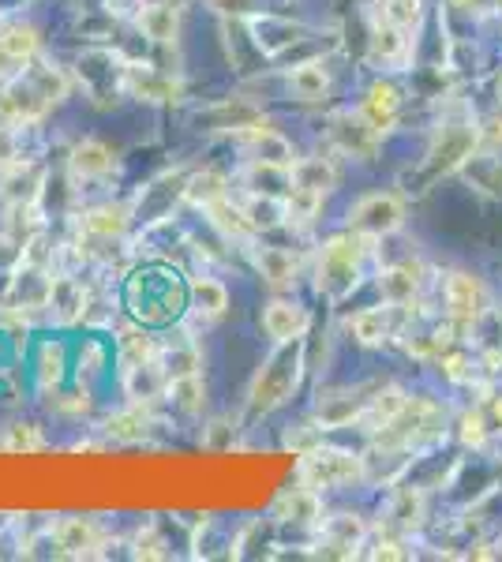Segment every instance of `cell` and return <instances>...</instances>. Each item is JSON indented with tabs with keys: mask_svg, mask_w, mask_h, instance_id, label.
<instances>
[{
	"mask_svg": "<svg viewBox=\"0 0 502 562\" xmlns=\"http://www.w3.org/2000/svg\"><path fill=\"white\" fill-rule=\"evenodd\" d=\"M371 240L353 233V229H345L338 237H330L323 244V252H319V293H326L330 300H341V296H349L356 289V281H360V263H364V255H368Z\"/></svg>",
	"mask_w": 502,
	"mask_h": 562,
	"instance_id": "6da1fadb",
	"label": "cell"
},
{
	"mask_svg": "<svg viewBox=\"0 0 502 562\" xmlns=\"http://www.w3.org/2000/svg\"><path fill=\"white\" fill-rule=\"evenodd\" d=\"M300 480L308 488H345L364 480V458L353 450H338V446H311L300 454Z\"/></svg>",
	"mask_w": 502,
	"mask_h": 562,
	"instance_id": "7a4b0ae2",
	"label": "cell"
},
{
	"mask_svg": "<svg viewBox=\"0 0 502 562\" xmlns=\"http://www.w3.org/2000/svg\"><path fill=\"white\" fill-rule=\"evenodd\" d=\"M405 225V199L394 192H371L349 210V229L368 240H383Z\"/></svg>",
	"mask_w": 502,
	"mask_h": 562,
	"instance_id": "3957f363",
	"label": "cell"
},
{
	"mask_svg": "<svg viewBox=\"0 0 502 562\" xmlns=\"http://www.w3.org/2000/svg\"><path fill=\"white\" fill-rule=\"evenodd\" d=\"M49 109H53V102L38 90V83H34L30 75L0 79V120H4V124H12V128L34 124V120H42Z\"/></svg>",
	"mask_w": 502,
	"mask_h": 562,
	"instance_id": "277c9868",
	"label": "cell"
},
{
	"mask_svg": "<svg viewBox=\"0 0 502 562\" xmlns=\"http://www.w3.org/2000/svg\"><path fill=\"white\" fill-rule=\"evenodd\" d=\"M476 147H480V128H476V124H446L443 132L435 135V143H431V150H428L431 177L458 173L461 165L476 154Z\"/></svg>",
	"mask_w": 502,
	"mask_h": 562,
	"instance_id": "5b68a950",
	"label": "cell"
},
{
	"mask_svg": "<svg viewBox=\"0 0 502 562\" xmlns=\"http://www.w3.org/2000/svg\"><path fill=\"white\" fill-rule=\"evenodd\" d=\"M446 308H450V319L458 326H476L488 315V289H484V281L469 274V270L446 274Z\"/></svg>",
	"mask_w": 502,
	"mask_h": 562,
	"instance_id": "8992f818",
	"label": "cell"
},
{
	"mask_svg": "<svg viewBox=\"0 0 502 562\" xmlns=\"http://www.w3.org/2000/svg\"><path fill=\"white\" fill-rule=\"evenodd\" d=\"M330 143L345 154V158H375L379 150V132L368 124V117L356 109V113H338L330 120Z\"/></svg>",
	"mask_w": 502,
	"mask_h": 562,
	"instance_id": "52a82bcc",
	"label": "cell"
},
{
	"mask_svg": "<svg viewBox=\"0 0 502 562\" xmlns=\"http://www.w3.org/2000/svg\"><path fill=\"white\" fill-rule=\"evenodd\" d=\"M308 311L300 308L296 300H270L263 308V330L270 338L278 341V345H296V341L308 334Z\"/></svg>",
	"mask_w": 502,
	"mask_h": 562,
	"instance_id": "ba28073f",
	"label": "cell"
},
{
	"mask_svg": "<svg viewBox=\"0 0 502 562\" xmlns=\"http://www.w3.org/2000/svg\"><path fill=\"white\" fill-rule=\"evenodd\" d=\"M398 304H386V308H360L356 315H349V334H353L356 345H383L394 330H398V319H394Z\"/></svg>",
	"mask_w": 502,
	"mask_h": 562,
	"instance_id": "9c48e42d",
	"label": "cell"
},
{
	"mask_svg": "<svg viewBox=\"0 0 502 562\" xmlns=\"http://www.w3.org/2000/svg\"><path fill=\"white\" fill-rule=\"evenodd\" d=\"M360 113L368 117V124L375 132L383 135L386 128H394V120H398V113H401V90L394 87V83H386V79L371 83L368 94H364Z\"/></svg>",
	"mask_w": 502,
	"mask_h": 562,
	"instance_id": "30bf717a",
	"label": "cell"
},
{
	"mask_svg": "<svg viewBox=\"0 0 502 562\" xmlns=\"http://www.w3.org/2000/svg\"><path fill=\"white\" fill-rule=\"evenodd\" d=\"M207 214H210V225H214L225 240H240V244H248V240H255V233H259V225L251 222L248 207L233 203L229 195L218 199V203H210Z\"/></svg>",
	"mask_w": 502,
	"mask_h": 562,
	"instance_id": "8fae6325",
	"label": "cell"
},
{
	"mask_svg": "<svg viewBox=\"0 0 502 562\" xmlns=\"http://www.w3.org/2000/svg\"><path fill=\"white\" fill-rule=\"evenodd\" d=\"M360 416H364V401H360L356 390H334V394L319 398V405H315V420H319L323 431L349 428Z\"/></svg>",
	"mask_w": 502,
	"mask_h": 562,
	"instance_id": "7c38bea8",
	"label": "cell"
},
{
	"mask_svg": "<svg viewBox=\"0 0 502 562\" xmlns=\"http://www.w3.org/2000/svg\"><path fill=\"white\" fill-rule=\"evenodd\" d=\"M135 27L143 30V38H150V42H162V45L177 42L180 8L177 4H139Z\"/></svg>",
	"mask_w": 502,
	"mask_h": 562,
	"instance_id": "4fadbf2b",
	"label": "cell"
},
{
	"mask_svg": "<svg viewBox=\"0 0 502 562\" xmlns=\"http://www.w3.org/2000/svg\"><path fill=\"white\" fill-rule=\"evenodd\" d=\"M293 383H296V364L289 368V360H278V364L263 368L259 379H255V390H251L255 409H274V405H281Z\"/></svg>",
	"mask_w": 502,
	"mask_h": 562,
	"instance_id": "5bb4252c",
	"label": "cell"
},
{
	"mask_svg": "<svg viewBox=\"0 0 502 562\" xmlns=\"http://www.w3.org/2000/svg\"><path fill=\"white\" fill-rule=\"evenodd\" d=\"M53 540H57L60 555H90L102 544V533L90 518H64L53 529Z\"/></svg>",
	"mask_w": 502,
	"mask_h": 562,
	"instance_id": "9a60e30c",
	"label": "cell"
},
{
	"mask_svg": "<svg viewBox=\"0 0 502 562\" xmlns=\"http://www.w3.org/2000/svg\"><path fill=\"white\" fill-rule=\"evenodd\" d=\"M128 225H132V210L124 207V203H102V207H94L83 214V233L98 240L124 237Z\"/></svg>",
	"mask_w": 502,
	"mask_h": 562,
	"instance_id": "2e32d148",
	"label": "cell"
},
{
	"mask_svg": "<svg viewBox=\"0 0 502 562\" xmlns=\"http://www.w3.org/2000/svg\"><path fill=\"white\" fill-rule=\"evenodd\" d=\"M165 386H169V379H165V368L158 360L124 371V390H128V398H132L135 405H150L154 398H162Z\"/></svg>",
	"mask_w": 502,
	"mask_h": 562,
	"instance_id": "e0dca14e",
	"label": "cell"
},
{
	"mask_svg": "<svg viewBox=\"0 0 502 562\" xmlns=\"http://www.w3.org/2000/svg\"><path fill=\"white\" fill-rule=\"evenodd\" d=\"M113 165H117V154L105 147L102 139H83V143H75L72 147V169L75 177H105V173H113Z\"/></svg>",
	"mask_w": 502,
	"mask_h": 562,
	"instance_id": "ac0fdd59",
	"label": "cell"
},
{
	"mask_svg": "<svg viewBox=\"0 0 502 562\" xmlns=\"http://www.w3.org/2000/svg\"><path fill=\"white\" fill-rule=\"evenodd\" d=\"M128 90L143 102H177L180 83L169 79L162 72H150V68H128Z\"/></svg>",
	"mask_w": 502,
	"mask_h": 562,
	"instance_id": "d6986e66",
	"label": "cell"
},
{
	"mask_svg": "<svg viewBox=\"0 0 502 562\" xmlns=\"http://www.w3.org/2000/svg\"><path fill=\"white\" fill-rule=\"evenodd\" d=\"M49 308L60 315V323H75V319H83V308H87V293H83V285L68 274H60V278H49Z\"/></svg>",
	"mask_w": 502,
	"mask_h": 562,
	"instance_id": "ffe728a7",
	"label": "cell"
},
{
	"mask_svg": "<svg viewBox=\"0 0 502 562\" xmlns=\"http://www.w3.org/2000/svg\"><path fill=\"white\" fill-rule=\"evenodd\" d=\"M293 184L296 188H311V192L330 195L338 188V165L330 158H296L293 162Z\"/></svg>",
	"mask_w": 502,
	"mask_h": 562,
	"instance_id": "44dd1931",
	"label": "cell"
},
{
	"mask_svg": "<svg viewBox=\"0 0 502 562\" xmlns=\"http://www.w3.org/2000/svg\"><path fill=\"white\" fill-rule=\"evenodd\" d=\"M289 90H293L300 102H323L326 90H330V72H326L323 60H304L289 72Z\"/></svg>",
	"mask_w": 502,
	"mask_h": 562,
	"instance_id": "7402d4cb",
	"label": "cell"
},
{
	"mask_svg": "<svg viewBox=\"0 0 502 562\" xmlns=\"http://www.w3.org/2000/svg\"><path fill=\"white\" fill-rule=\"evenodd\" d=\"M158 353H162L158 341L150 338L143 326H124L117 334V356H120V364H124V371L158 360Z\"/></svg>",
	"mask_w": 502,
	"mask_h": 562,
	"instance_id": "603a6c76",
	"label": "cell"
},
{
	"mask_svg": "<svg viewBox=\"0 0 502 562\" xmlns=\"http://www.w3.org/2000/svg\"><path fill=\"white\" fill-rule=\"evenodd\" d=\"M416 289H420V274H416V267H409V263L386 267L383 274H379V293H383L386 304L405 308V304H413Z\"/></svg>",
	"mask_w": 502,
	"mask_h": 562,
	"instance_id": "cb8c5ba5",
	"label": "cell"
},
{
	"mask_svg": "<svg viewBox=\"0 0 502 562\" xmlns=\"http://www.w3.org/2000/svg\"><path fill=\"white\" fill-rule=\"evenodd\" d=\"M405 53H409V30L375 19V30H371V57L383 60V64H398Z\"/></svg>",
	"mask_w": 502,
	"mask_h": 562,
	"instance_id": "d4e9b609",
	"label": "cell"
},
{
	"mask_svg": "<svg viewBox=\"0 0 502 562\" xmlns=\"http://www.w3.org/2000/svg\"><path fill=\"white\" fill-rule=\"evenodd\" d=\"M169 398L177 405L184 416H199L203 413V405H207V383H203V371H195V375H180V379H169Z\"/></svg>",
	"mask_w": 502,
	"mask_h": 562,
	"instance_id": "484cf974",
	"label": "cell"
},
{
	"mask_svg": "<svg viewBox=\"0 0 502 562\" xmlns=\"http://www.w3.org/2000/svg\"><path fill=\"white\" fill-rule=\"evenodd\" d=\"M405 405H409V394H405L401 386H386V390H379V394L364 405V416H360V420H368L371 431H379V428H386L390 420H398Z\"/></svg>",
	"mask_w": 502,
	"mask_h": 562,
	"instance_id": "4316f807",
	"label": "cell"
},
{
	"mask_svg": "<svg viewBox=\"0 0 502 562\" xmlns=\"http://www.w3.org/2000/svg\"><path fill=\"white\" fill-rule=\"evenodd\" d=\"M281 518L296 521V525H319V518H323V499H319V491L308 488V484L289 491V495L281 499Z\"/></svg>",
	"mask_w": 502,
	"mask_h": 562,
	"instance_id": "83f0119b",
	"label": "cell"
},
{
	"mask_svg": "<svg viewBox=\"0 0 502 562\" xmlns=\"http://www.w3.org/2000/svg\"><path fill=\"white\" fill-rule=\"evenodd\" d=\"M188 293H192L195 311H199V315H207V319H222L225 311H229V289H225V281L195 278Z\"/></svg>",
	"mask_w": 502,
	"mask_h": 562,
	"instance_id": "f1b7e54d",
	"label": "cell"
},
{
	"mask_svg": "<svg viewBox=\"0 0 502 562\" xmlns=\"http://www.w3.org/2000/svg\"><path fill=\"white\" fill-rule=\"evenodd\" d=\"M255 263H259V274H263V281L270 289H289V285H293V278H296L293 252H285V248H263Z\"/></svg>",
	"mask_w": 502,
	"mask_h": 562,
	"instance_id": "f546056e",
	"label": "cell"
},
{
	"mask_svg": "<svg viewBox=\"0 0 502 562\" xmlns=\"http://www.w3.org/2000/svg\"><path fill=\"white\" fill-rule=\"evenodd\" d=\"M323 536L330 548H345V555H353L349 548H360V544H364L368 525H364V518H356V514H338V518H326Z\"/></svg>",
	"mask_w": 502,
	"mask_h": 562,
	"instance_id": "4dcf8cb0",
	"label": "cell"
},
{
	"mask_svg": "<svg viewBox=\"0 0 502 562\" xmlns=\"http://www.w3.org/2000/svg\"><path fill=\"white\" fill-rule=\"evenodd\" d=\"M281 207H285V222L289 225H308L315 222V214L323 210V192H311V188H289L281 195Z\"/></svg>",
	"mask_w": 502,
	"mask_h": 562,
	"instance_id": "1f68e13d",
	"label": "cell"
},
{
	"mask_svg": "<svg viewBox=\"0 0 502 562\" xmlns=\"http://www.w3.org/2000/svg\"><path fill=\"white\" fill-rule=\"evenodd\" d=\"M158 364L165 368V379H180V375H195L203 368V353L195 341H177L173 349L158 353Z\"/></svg>",
	"mask_w": 502,
	"mask_h": 562,
	"instance_id": "d6a6232c",
	"label": "cell"
},
{
	"mask_svg": "<svg viewBox=\"0 0 502 562\" xmlns=\"http://www.w3.org/2000/svg\"><path fill=\"white\" fill-rule=\"evenodd\" d=\"M225 188H229V180H225V173H218V169H203V173H195L188 184H184V195L192 199L195 207L207 210L210 203H218V199H225Z\"/></svg>",
	"mask_w": 502,
	"mask_h": 562,
	"instance_id": "836d02e7",
	"label": "cell"
},
{
	"mask_svg": "<svg viewBox=\"0 0 502 562\" xmlns=\"http://www.w3.org/2000/svg\"><path fill=\"white\" fill-rule=\"evenodd\" d=\"M27 75L34 79V83H38V90H42V94L53 105L64 102V98H68V90H72V79H68V72H64L60 64H53V60H45V64H34V68L27 64Z\"/></svg>",
	"mask_w": 502,
	"mask_h": 562,
	"instance_id": "e575fe53",
	"label": "cell"
},
{
	"mask_svg": "<svg viewBox=\"0 0 502 562\" xmlns=\"http://www.w3.org/2000/svg\"><path fill=\"white\" fill-rule=\"evenodd\" d=\"M147 424H150L147 405H135L132 401V409H124V413L105 420V435H109V439H120V443H132V439H139V435L147 431Z\"/></svg>",
	"mask_w": 502,
	"mask_h": 562,
	"instance_id": "d590c367",
	"label": "cell"
},
{
	"mask_svg": "<svg viewBox=\"0 0 502 562\" xmlns=\"http://www.w3.org/2000/svg\"><path fill=\"white\" fill-rule=\"evenodd\" d=\"M375 19L413 30L424 19V0H375Z\"/></svg>",
	"mask_w": 502,
	"mask_h": 562,
	"instance_id": "8d00e7d4",
	"label": "cell"
},
{
	"mask_svg": "<svg viewBox=\"0 0 502 562\" xmlns=\"http://www.w3.org/2000/svg\"><path fill=\"white\" fill-rule=\"evenodd\" d=\"M38 383L45 390H57L64 383V345L60 341H45L38 353Z\"/></svg>",
	"mask_w": 502,
	"mask_h": 562,
	"instance_id": "74e56055",
	"label": "cell"
},
{
	"mask_svg": "<svg viewBox=\"0 0 502 562\" xmlns=\"http://www.w3.org/2000/svg\"><path fill=\"white\" fill-rule=\"evenodd\" d=\"M461 169H469V177L476 180V188H488L491 195H502V162L499 158H491V154H473Z\"/></svg>",
	"mask_w": 502,
	"mask_h": 562,
	"instance_id": "f35d334b",
	"label": "cell"
},
{
	"mask_svg": "<svg viewBox=\"0 0 502 562\" xmlns=\"http://www.w3.org/2000/svg\"><path fill=\"white\" fill-rule=\"evenodd\" d=\"M390 518H394L398 529H416V525L424 521V495L413 488L398 491V499L390 506Z\"/></svg>",
	"mask_w": 502,
	"mask_h": 562,
	"instance_id": "ab89813d",
	"label": "cell"
},
{
	"mask_svg": "<svg viewBox=\"0 0 502 562\" xmlns=\"http://www.w3.org/2000/svg\"><path fill=\"white\" fill-rule=\"evenodd\" d=\"M4 450H8V454H38V450H45L42 431L34 428V424H15V428H8Z\"/></svg>",
	"mask_w": 502,
	"mask_h": 562,
	"instance_id": "60d3db41",
	"label": "cell"
},
{
	"mask_svg": "<svg viewBox=\"0 0 502 562\" xmlns=\"http://www.w3.org/2000/svg\"><path fill=\"white\" fill-rule=\"evenodd\" d=\"M12 165H19V139L12 124L0 120V173H8Z\"/></svg>",
	"mask_w": 502,
	"mask_h": 562,
	"instance_id": "b9f144b4",
	"label": "cell"
},
{
	"mask_svg": "<svg viewBox=\"0 0 502 562\" xmlns=\"http://www.w3.org/2000/svg\"><path fill=\"white\" fill-rule=\"evenodd\" d=\"M203 446H207V450H225V446H233V424H229V420H210Z\"/></svg>",
	"mask_w": 502,
	"mask_h": 562,
	"instance_id": "7bdbcfd3",
	"label": "cell"
},
{
	"mask_svg": "<svg viewBox=\"0 0 502 562\" xmlns=\"http://www.w3.org/2000/svg\"><path fill=\"white\" fill-rule=\"evenodd\" d=\"M484 420L480 416H465V424H461V439H465V446H480L484 443Z\"/></svg>",
	"mask_w": 502,
	"mask_h": 562,
	"instance_id": "ee69618b",
	"label": "cell"
},
{
	"mask_svg": "<svg viewBox=\"0 0 502 562\" xmlns=\"http://www.w3.org/2000/svg\"><path fill=\"white\" fill-rule=\"evenodd\" d=\"M443 368H446V379H454V383H461L465 379V368H469V360L465 356H443Z\"/></svg>",
	"mask_w": 502,
	"mask_h": 562,
	"instance_id": "f6af8a7d",
	"label": "cell"
},
{
	"mask_svg": "<svg viewBox=\"0 0 502 562\" xmlns=\"http://www.w3.org/2000/svg\"><path fill=\"white\" fill-rule=\"evenodd\" d=\"M375 559H405V551H398V544H379Z\"/></svg>",
	"mask_w": 502,
	"mask_h": 562,
	"instance_id": "bcb514c9",
	"label": "cell"
},
{
	"mask_svg": "<svg viewBox=\"0 0 502 562\" xmlns=\"http://www.w3.org/2000/svg\"><path fill=\"white\" fill-rule=\"evenodd\" d=\"M488 364H491V371H495V375H502V349H495V353L488 356Z\"/></svg>",
	"mask_w": 502,
	"mask_h": 562,
	"instance_id": "7dc6e473",
	"label": "cell"
},
{
	"mask_svg": "<svg viewBox=\"0 0 502 562\" xmlns=\"http://www.w3.org/2000/svg\"><path fill=\"white\" fill-rule=\"evenodd\" d=\"M143 4H177V8H180L184 0H143Z\"/></svg>",
	"mask_w": 502,
	"mask_h": 562,
	"instance_id": "c3c4849f",
	"label": "cell"
},
{
	"mask_svg": "<svg viewBox=\"0 0 502 562\" xmlns=\"http://www.w3.org/2000/svg\"><path fill=\"white\" fill-rule=\"evenodd\" d=\"M450 4H458V8H465V4H469V0H450Z\"/></svg>",
	"mask_w": 502,
	"mask_h": 562,
	"instance_id": "681fc988",
	"label": "cell"
},
{
	"mask_svg": "<svg viewBox=\"0 0 502 562\" xmlns=\"http://www.w3.org/2000/svg\"><path fill=\"white\" fill-rule=\"evenodd\" d=\"M495 413H499V416H502V401H499V405H495Z\"/></svg>",
	"mask_w": 502,
	"mask_h": 562,
	"instance_id": "f907efd6",
	"label": "cell"
},
{
	"mask_svg": "<svg viewBox=\"0 0 502 562\" xmlns=\"http://www.w3.org/2000/svg\"><path fill=\"white\" fill-rule=\"evenodd\" d=\"M499 90H502V79H499Z\"/></svg>",
	"mask_w": 502,
	"mask_h": 562,
	"instance_id": "816d5d0a",
	"label": "cell"
},
{
	"mask_svg": "<svg viewBox=\"0 0 502 562\" xmlns=\"http://www.w3.org/2000/svg\"><path fill=\"white\" fill-rule=\"evenodd\" d=\"M499 555H502V551H499Z\"/></svg>",
	"mask_w": 502,
	"mask_h": 562,
	"instance_id": "f5cc1de1",
	"label": "cell"
}]
</instances>
